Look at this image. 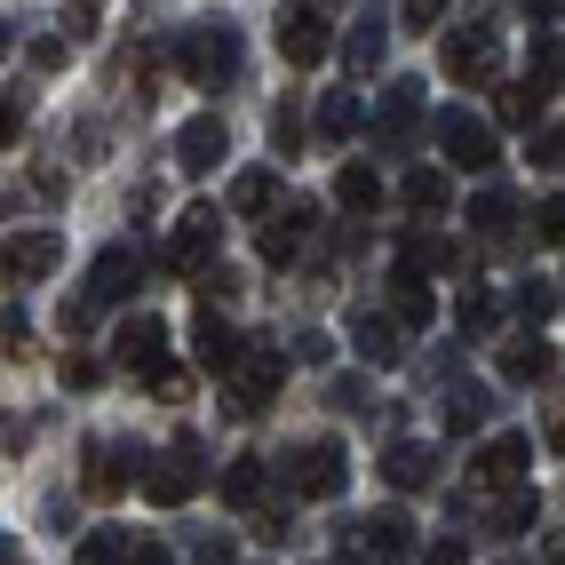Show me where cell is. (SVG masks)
Returning a JSON list of instances; mask_svg holds the SVG:
<instances>
[{
    "label": "cell",
    "mask_w": 565,
    "mask_h": 565,
    "mask_svg": "<svg viewBox=\"0 0 565 565\" xmlns=\"http://www.w3.org/2000/svg\"><path fill=\"white\" fill-rule=\"evenodd\" d=\"M175 72L192 88H223V81H239V32L232 24H192L175 41Z\"/></svg>",
    "instance_id": "1"
},
{
    "label": "cell",
    "mask_w": 565,
    "mask_h": 565,
    "mask_svg": "<svg viewBox=\"0 0 565 565\" xmlns=\"http://www.w3.org/2000/svg\"><path fill=\"white\" fill-rule=\"evenodd\" d=\"M200 478H207V455H200V438H192V430H183L168 455H152V462L136 470V486H143V494H152L160 510H183V502L200 494Z\"/></svg>",
    "instance_id": "2"
},
{
    "label": "cell",
    "mask_w": 565,
    "mask_h": 565,
    "mask_svg": "<svg viewBox=\"0 0 565 565\" xmlns=\"http://www.w3.org/2000/svg\"><path fill=\"white\" fill-rule=\"evenodd\" d=\"M279 383H287L279 343H239L232 374H223V391H232V414H263V406L279 398Z\"/></svg>",
    "instance_id": "3"
},
{
    "label": "cell",
    "mask_w": 565,
    "mask_h": 565,
    "mask_svg": "<svg viewBox=\"0 0 565 565\" xmlns=\"http://www.w3.org/2000/svg\"><path fill=\"white\" fill-rule=\"evenodd\" d=\"M287 478H295V494H303V502L343 494V478H351L343 438H311V446H295V455H287Z\"/></svg>",
    "instance_id": "4"
},
{
    "label": "cell",
    "mask_w": 565,
    "mask_h": 565,
    "mask_svg": "<svg viewBox=\"0 0 565 565\" xmlns=\"http://www.w3.org/2000/svg\"><path fill=\"white\" fill-rule=\"evenodd\" d=\"M64 271V239L49 232V223H41V232H9V239H0V279H56Z\"/></svg>",
    "instance_id": "5"
},
{
    "label": "cell",
    "mask_w": 565,
    "mask_h": 565,
    "mask_svg": "<svg viewBox=\"0 0 565 565\" xmlns=\"http://www.w3.org/2000/svg\"><path fill=\"white\" fill-rule=\"evenodd\" d=\"M111 351H120L128 374H143V383H152V374L168 366V319H160V311H128L120 334H111Z\"/></svg>",
    "instance_id": "6"
},
{
    "label": "cell",
    "mask_w": 565,
    "mask_h": 565,
    "mask_svg": "<svg viewBox=\"0 0 565 565\" xmlns=\"http://www.w3.org/2000/svg\"><path fill=\"white\" fill-rule=\"evenodd\" d=\"M215 247H223V223H215V207H183V223H175V239H168V271H207L215 263Z\"/></svg>",
    "instance_id": "7"
},
{
    "label": "cell",
    "mask_w": 565,
    "mask_h": 565,
    "mask_svg": "<svg viewBox=\"0 0 565 565\" xmlns=\"http://www.w3.org/2000/svg\"><path fill=\"white\" fill-rule=\"evenodd\" d=\"M359 550H366L374 565H414V557H423V534H414V518L374 510V518H359Z\"/></svg>",
    "instance_id": "8"
},
{
    "label": "cell",
    "mask_w": 565,
    "mask_h": 565,
    "mask_svg": "<svg viewBox=\"0 0 565 565\" xmlns=\"http://www.w3.org/2000/svg\"><path fill=\"white\" fill-rule=\"evenodd\" d=\"M438 143H446V160H455L462 175H486V168H494V128L470 120V111H438Z\"/></svg>",
    "instance_id": "9"
},
{
    "label": "cell",
    "mask_w": 565,
    "mask_h": 565,
    "mask_svg": "<svg viewBox=\"0 0 565 565\" xmlns=\"http://www.w3.org/2000/svg\"><path fill=\"white\" fill-rule=\"evenodd\" d=\"M525 470H534V438H518V430L486 438L478 455H470V478H478V486H494V494H502V486H518Z\"/></svg>",
    "instance_id": "10"
},
{
    "label": "cell",
    "mask_w": 565,
    "mask_h": 565,
    "mask_svg": "<svg viewBox=\"0 0 565 565\" xmlns=\"http://www.w3.org/2000/svg\"><path fill=\"white\" fill-rule=\"evenodd\" d=\"M327 49H334V24H327V9H287L279 17V56L287 64H327Z\"/></svg>",
    "instance_id": "11"
},
{
    "label": "cell",
    "mask_w": 565,
    "mask_h": 565,
    "mask_svg": "<svg viewBox=\"0 0 565 565\" xmlns=\"http://www.w3.org/2000/svg\"><path fill=\"white\" fill-rule=\"evenodd\" d=\"M438 64H446V81H494V72H502V49H494V32H446Z\"/></svg>",
    "instance_id": "12"
},
{
    "label": "cell",
    "mask_w": 565,
    "mask_h": 565,
    "mask_svg": "<svg viewBox=\"0 0 565 565\" xmlns=\"http://www.w3.org/2000/svg\"><path fill=\"white\" fill-rule=\"evenodd\" d=\"M136 470H143V462L128 455V446H88V462H81V486H88L96 502H120Z\"/></svg>",
    "instance_id": "13"
},
{
    "label": "cell",
    "mask_w": 565,
    "mask_h": 565,
    "mask_svg": "<svg viewBox=\"0 0 565 565\" xmlns=\"http://www.w3.org/2000/svg\"><path fill=\"white\" fill-rule=\"evenodd\" d=\"M223 152H232V136H223V120H215V111L183 120V136H175V160H183V175H207Z\"/></svg>",
    "instance_id": "14"
},
{
    "label": "cell",
    "mask_w": 565,
    "mask_h": 565,
    "mask_svg": "<svg viewBox=\"0 0 565 565\" xmlns=\"http://www.w3.org/2000/svg\"><path fill=\"white\" fill-rule=\"evenodd\" d=\"M136 279H143L136 247H104V255H96V271H88V303H128Z\"/></svg>",
    "instance_id": "15"
},
{
    "label": "cell",
    "mask_w": 565,
    "mask_h": 565,
    "mask_svg": "<svg viewBox=\"0 0 565 565\" xmlns=\"http://www.w3.org/2000/svg\"><path fill=\"white\" fill-rule=\"evenodd\" d=\"M494 366H502V383H550L557 351L542 343V334H510V343L494 351Z\"/></svg>",
    "instance_id": "16"
},
{
    "label": "cell",
    "mask_w": 565,
    "mask_h": 565,
    "mask_svg": "<svg viewBox=\"0 0 565 565\" xmlns=\"http://www.w3.org/2000/svg\"><path fill=\"white\" fill-rule=\"evenodd\" d=\"M430 470H438V455H430L423 438H406V446H391V455H383V486H391V494H423Z\"/></svg>",
    "instance_id": "17"
},
{
    "label": "cell",
    "mask_w": 565,
    "mask_h": 565,
    "mask_svg": "<svg viewBox=\"0 0 565 565\" xmlns=\"http://www.w3.org/2000/svg\"><path fill=\"white\" fill-rule=\"evenodd\" d=\"M311 232H319V215H311V207H287V215H271V223H263V263H295Z\"/></svg>",
    "instance_id": "18"
},
{
    "label": "cell",
    "mask_w": 565,
    "mask_h": 565,
    "mask_svg": "<svg viewBox=\"0 0 565 565\" xmlns=\"http://www.w3.org/2000/svg\"><path fill=\"white\" fill-rule=\"evenodd\" d=\"M414 128H423V88L406 81V88H391L383 104H374V136H383V143H406Z\"/></svg>",
    "instance_id": "19"
},
{
    "label": "cell",
    "mask_w": 565,
    "mask_h": 565,
    "mask_svg": "<svg viewBox=\"0 0 565 565\" xmlns=\"http://www.w3.org/2000/svg\"><path fill=\"white\" fill-rule=\"evenodd\" d=\"M192 359H200L207 374H232V359H239V334L223 327L215 311H200V319H192Z\"/></svg>",
    "instance_id": "20"
},
{
    "label": "cell",
    "mask_w": 565,
    "mask_h": 565,
    "mask_svg": "<svg viewBox=\"0 0 565 565\" xmlns=\"http://www.w3.org/2000/svg\"><path fill=\"white\" fill-rule=\"evenodd\" d=\"M455 263H462V247H455V239L423 232V239H406V247H398V279H423V271H455Z\"/></svg>",
    "instance_id": "21"
},
{
    "label": "cell",
    "mask_w": 565,
    "mask_h": 565,
    "mask_svg": "<svg viewBox=\"0 0 565 565\" xmlns=\"http://www.w3.org/2000/svg\"><path fill=\"white\" fill-rule=\"evenodd\" d=\"M383 49H391V17H383V9H366V17L351 24L343 64H351V72H374V64H383Z\"/></svg>",
    "instance_id": "22"
},
{
    "label": "cell",
    "mask_w": 565,
    "mask_h": 565,
    "mask_svg": "<svg viewBox=\"0 0 565 565\" xmlns=\"http://www.w3.org/2000/svg\"><path fill=\"white\" fill-rule=\"evenodd\" d=\"M398 200H406L414 215H446V200H455V183H446L438 168H406V183H398Z\"/></svg>",
    "instance_id": "23"
},
{
    "label": "cell",
    "mask_w": 565,
    "mask_h": 565,
    "mask_svg": "<svg viewBox=\"0 0 565 565\" xmlns=\"http://www.w3.org/2000/svg\"><path fill=\"white\" fill-rule=\"evenodd\" d=\"M334 200H343L351 215H374V207H383V175H374L366 160H351L343 175H334Z\"/></svg>",
    "instance_id": "24"
},
{
    "label": "cell",
    "mask_w": 565,
    "mask_h": 565,
    "mask_svg": "<svg viewBox=\"0 0 565 565\" xmlns=\"http://www.w3.org/2000/svg\"><path fill=\"white\" fill-rule=\"evenodd\" d=\"M391 319H398L406 334H423V327L438 319V303H430V287H423V279H391Z\"/></svg>",
    "instance_id": "25"
},
{
    "label": "cell",
    "mask_w": 565,
    "mask_h": 565,
    "mask_svg": "<svg viewBox=\"0 0 565 565\" xmlns=\"http://www.w3.org/2000/svg\"><path fill=\"white\" fill-rule=\"evenodd\" d=\"M351 343L366 351V366H398V359H406V351H398V319H374V311L351 327Z\"/></svg>",
    "instance_id": "26"
},
{
    "label": "cell",
    "mask_w": 565,
    "mask_h": 565,
    "mask_svg": "<svg viewBox=\"0 0 565 565\" xmlns=\"http://www.w3.org/2000/svg\"><path fill=\"white\" fill-rule=\"evenodd\" d=\"M534 518H542V502L525 494V486H502V502L486 510V525H494V534H525V525H534Z\"/></svg>",
    "instance_id": "27"
},
{
    "label": "cell",
    "mask_w": 565,
    "mask_h": 565,
    "mask_svg": "<svg viewBox=\"0 0 565 565\" xmlns=\"http://www.w3.org/2000/svg\"><path fill=\"white\" fill-rule=\"evenodd\" d=\"M542 96H550V88L510 81V88H502V104H494V111H502V128H542Z\"/></svg>",
    "instance_id": "28"
},
{
    "label": "cell",
    "mask_w": 565,
    "mask_h": 565,
    "mask_svg": "<svg viewBox=\"0 0 565 565\" xmlns=\"http://www.w3.org/2000/svg\"><path fill=\"white\" fill-rule=\"evenodd\" d=\"M366 128V104L351 96V88H334L327 104H319V136H359Z\"/></svg>",
    "instance_id": "29"
},
{
    "label": "cell",
    "mask_w": 565,
    "mask_h": 565,
    "mask_svg": "<svg viewBox=\"0 0 565 565\" xmlns=\"http://www.w3.org/2000/svg\"><path fill=\"white\" fill-rule=\"evenodd\" d=\"M72 565H128V534H120V525H96V534H81Z\"/></svg>",
    "instance_id": "30"
},
{
    "label": "cell",
    "mask_w": 565,
    "mask_h": 565,
    "mask_svg": "<svg viewBox=\"0 0 565 565\" xmlns=\"http://www.w3.org/2000/svg\"><path fill=\"white\" fill-rule=\"evenodd\" d=\"M271 200H279V175H271V168H247V175L232 183V207H239V215H263Z\"/></svg>",
    "instance_id": "31"
},
{
    "label": "cell",
    "mask_w": 565,
    "mask_h": 565,
    "mask_svg": "<svg viewBox=\"0 0 565 565\" xmlns=\"http://www.w3.org/2000/svg\"><path fill=\"white\" fill-rule=\"evenodd\" d=\"M223 502H232V510L263 502V462H255V455H239L232 470H223Z\"/></svg>",
    "instance_id": "32"
},
{
    "label": "cell",
    "mask_w": 565,
    "mask_h": 565,
    "mask_svg": "<svg viewBox=\"0 0 565 565\" xmlns=\"http://www.w3.org/2000/svg\"><path fill=\"white\" fill-rule=\"evenodd\" d=\"M510 215H518L510 192H478V207H470V223H478L486 239H510Z\"/></svg>",
    "instance_id": "33"
},
{
    "label": "cell",
    "mask_w": 565,
    "mask_h": 565,
    "mask_svg": "<svg viewBox=\"0 0 565 565\" xmlns=\"http://www.w3.org/2000/svg\"><path fill=\"white\" fill-rule=\"evenodd\" d=\"M478 423H486V391H446V430L470 438Z\"/></svg>",
    "instance_id": "34"
},
{
    "label": "cell",
    "mask_w": 565,
    "mask_h": 565,
    "mask_svg": "<svg viewBox=\"0 0 565 565\" xmlns=\"http://www.w3.org/2000/svg\"><path fill=\"white\" fill-rule=\"evenodd\" d=\"M525 160H534V168H565V128H525Z\"/></svg>",
    "instance_id": "35"
},
{
    "label": "cell",
    "mask_w": 565,
    "mask_h": 565,
    "mask_svg": "<svg viewBox=\"0 0 565 565\" xmlns=\"http://www.w3.org/2000/svg\"><path fill=\"white\" fill-rule=\"evenodd\" d=\"M525 81H534V88H557V81H565V41H550V32H542V41H534V72H525Z\"/></svg>",
    "instance_id": "36"
},
{
    "label": "cell",
    "mask_w": 565,
    "mask_h": 565,
    "mask_svg": "<svg viewBox=\"0 0 565 565\" xmlns=\"http://www.w3.org/2000/svg\"><path fill=\"white\" fill-rule=\"evenodd\" d=\"M56 383H64V391H96V383H104V359H88V351H72V359L56 366Z\"/></svg>",
    "instance_id": "37"
},
{
    "label": "cell",
    "mask_w": 565,
    "mask_h": 565,
    "mask_svg": "<svg viewBox=\"0 0 565 565\" xmlns=\"http://www.w3.org/2000/svg\"><path fill=\"white\" fill-rule=\"evenodd\" d=\"M455 319H462V327H494V295H486V287L470 279V287L455 295Z\"/></svg>",
    "instance_id": "38"
},
{
    "label": "cell",
    "mask_w": 565,
    "mask_h": 565,
    "mask_svg": "<svg viewBox=\"0 0 565 565\" xmlns=\"http://www.w3.org/2000/svg\"><path fill=\"white\" fill-rule=\"evenodd\" d=\"M550 311H557V295H550L542 279H525V287H518V319H525V327H542Z\"/></svg>",
    "instance_id": "39"
},
{
    "label": "cell",
    "mask_w": 565,
    "mask_h": 565,
    "mask_svg": "<svg viewBox=\"0 0 565 565\" xmlns=\"http://www.w3.org/2000/svg\"><path fill=\"white\" fill-rule=\"evenodd\" d=\"M295 143H303V111L279 104V111H271V152H295Z\"/></svg>",
    "instance_id": "40"
},
{
    "label": "cell",
    "mask_w": 565,
    "mask_h": 565,
    "mask_svg": "<svg viewBox=\"0 0 565 565\" xmlns=\"http://www.w3.org/2000/svg\"><path fill=\"white\" fill-rule=\"evenodd\" d=\"M534 239H542V247H565V192H557V200H542V215H534Z\"/></svg>",
    "instance_id": "41"
},
{
    "label": "cell",
    "mask_w": 565,
    "mask_h": 565,
    "mask_svg": "<svg viewBox=\"0 0 565 565\" xmlns=\"http://www.w3.org/2000/svg\"><path fill=\"white\" fill-rule=\"evenodd\" d=\"M446 9H455V0H406V32H430Z\"/></svg>",
    "instance_id": "42"
},
{
    "label": "cell",
    "mask_w": 565,
    "mask_h": 565,
    "mask_svg": "<svg viewBox=\"0 0 565 565\" xmlns=\"http://www.w3.org/2000/svg\"><path fill=\"white\" fill-rule=\"evenodd\" d=\"M0 334H9V359H24V351H32V319H24V311L0 319Z\"/></svg>",
    "instance_id": "43"
},
{
    "label": "cell",
    "mask_w": 565,
    "mask_h": 565,
    "mask_svg": "<svg viewBox=\"0 0 565 565\" xmlns=\"http://www.w3.org/2000/svg\"><path fill=\"white\" fill-rule=\"evenodd\" d=\"M128 565H175L160 542H143V534H128Z\"/></svg>",
    "instance_id": "44"
},
{
    "label": "cell",
    "mask_w": 565,
    "mask_h": 565,
    "mask_svg": "<svg viewBox=\"0 0 565 565\" xmlns=\"http://www.w3.org/2000/svg\"><path fill=\"white\" fill-rule=\"evenodd\" d=\"M423 565H470V542H430Z\"/></svg>",
    "instance_id": "45"
},
{
    "label": "cell",
    "mask_w": 565,
    "mask_h": 565,
    "mask_svg": "<svg viewBox=\"0 0 565 565\" xmlns=\"http://www.w3.org/2000/svg\"><path fill=\"white\" fill-rule=\"evenodd\" d=\"M152 391H160V398H183V391H192V374H183V366H160Z\"/></svg>",
    "instance_id": "46"
},
{
    "label": "cell",
    "mask_w": 565,
    "mask_h": 565,
    "mask_svg": "<svg viewBox=\"0 0 565 565\" xmlns=\"http://www.w3.org/2000/svg\"><path fill=\"white\" fill-rule=\"evenodd\" d=\"M17 128H24V111H17L9 96H0V152H9V143H17Z\"/></svg>",
    "instance_id": "47"
},
{
    "label": "cell",
    "mask_w": 565,
    "mask_h": 565,
    "mask_svg": "<svg viewBox=\"0 0 565 565\" xmlns=\"http://www.w3.org/2000/svg\"><path fill=\"white\" fill-rule=\"evenodd\" d=\"M192 565H239V550H232V542H200V557H192Z\"/></svg>",
    "instance_id": "48"
},
{
    "label": "cell",
    "mask_w": 565,
    "mask_h": 565,
    "mask_svg": "<svg viewBox=\"0 0 565 565\" xmlns=\"http://www.w3.org/2000/svg\"><path fill=\"white\" fill-rule=\"evenodd\" d=\"M550 446H557V455H565V414H557V423H550Z\"/></svg>",
    "instance_id": "49"
},
{
    "label": "cell",
    "mask_w": 565,
    "mask_h": 565,
    "mask_svg": "<svg viewBox=\"0 0 565 565\" xmlns=\"http://www.w3.org/2000/svg\"><path fill=\"white\" fill-rule=\"evenodd\" d=\"M0 64H9V17H0Z\"/></svg>",
    "instance_id": "50"
}]
</instances>
